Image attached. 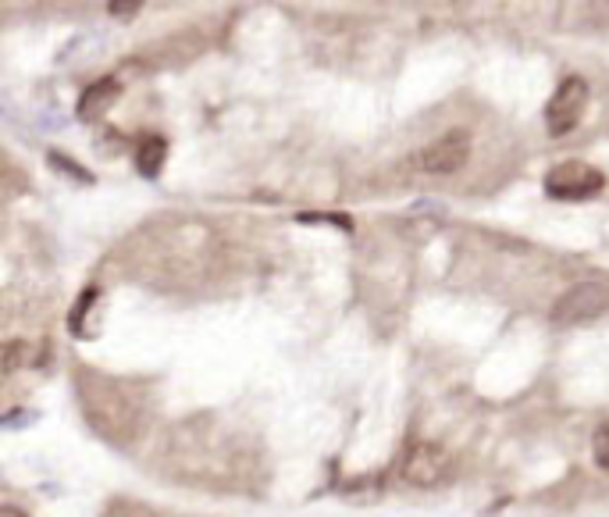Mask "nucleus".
<instances>
[{"mask_svg":"<svg viewBox=\"0 0 609 517\" xmlns=\"http://www.w3.org/2000/svg\"><path fill=\"white\" fill-rule=\"evenodd\" d=\"M602 186H605L602 171L591 168V164H584V161H563V164H556V168L545 175V193H549L552 200H566V203H573V200H591Z\"/></svg>","mask_w":609,"mask_h":517,"instance_id":"obj_1","label":"nucleus"},{"mask_svg":"<svg viewBox=\"0 0 609 517\" xmlns=\"http://www.w3.org/2000/svg\"><path fill=\"white\" fill-rule=\"evenodd\" d=\"M584 107H588V83L577 79V76L563 79L556 86L549 107H545V129H549V136H566L581 122Z\"/></svg>","mask_w":609,"mask_h":517,"instance_id":"obj_2","label":"nucleus"},{"mask_svg":"<svg viewBox=\"0 0 609 517\" xmlns=\"http://www.w3.org/2000/svg\"><path fill=\"white\" fill-rule=\"evenodd\" d=\"M449 471H453V460H449V453H446L442 446H435V442H417V446L407 453V460H403V478H407L410 485H417V489H435V485H442V481L449 478Z\"/></svg>","mask_w":609,"mask_h":517,"instance_id":"obj_3","label":"nucleus"},{"mask_svg":"<svg viewBox=\"0 0 609 517\" xmlns=\"http://www.w3.org/2000/svg\"><path fill=\"white\" fill-rule=\"evenodd\" d=\"M609 307V286L605 282H581L573 286L552 311V318L559 325H577V322H588V318H598L602 311Z\"/></svg>","mask_w":609,"mask_h":517,"instance_id":"obj_4","label":"nucleus"},{"mask_svg":"<svg viewBox=\"0 0 609 517\" xmlns=\"http://www.w3.org/2000/svg\"><path fill=\"white\" fill-rule=\"evenodd\" d=\"M467 154H471V139L463 132H449V136L435 139L431 147H424V154L417 157V164L428 175H453L456 168L467 164Z\"/></svg>","mask_w":609,"mask_h":517,"instance_id":"obj_5","label":"nucleus"},{"mask_svg":"<svg viewBox=\"0 0 609 517\" xmlns=\"http://www.w3.org/2000/svg\"><path fill=\"white\" fill-rule=\"evenodd\" d=\"M118 97H122V86H118L115 79H100V83H93V86L79 97L75 115H79L83 122H97V118L107 115V107H111Z\"/></svg>","mask_w":609,"mask_h":517,"instance_id":"obj_6","label":"nucleus"},{"mask_svg":"<svg viewBox=\"0 0 609 517\" xmlns=\"http://www.w3.org/2000/svg\"><path fill=\"white\" fill-rule=\"evenodd\" d=\"M164 157H168V147H164V139H157V136H150V139H143V143H139V154H136V164H139V171H143L146 179H154V175L161 171V164H164Z\"/></svg>","mask_w":609,"mask_h":517,"instance_id":"obj_7","label":"nucleus"},{"mask_svg":"<svg viewBox=\"0 0 609 517\" xmlns=\"http://www.w3.org/2000/svg\"><path fill=\"white\" fill-rule=\"evenodd\" d=\"M36 357H40V350H36L33 343L15 339V343H8V346H4V371H8V375H15V371H22V368L36 364Z\"/></svg>","mask_w":609,"mask_h":517,"instance_id":"obj_8","label":"nucleus"},{"mask_svg":"<svg viewBox=\"0 0 609 517\" xmlns=\"http://www.w3.org/2000/svg\"><path fill=\"white\" fill-rule=\"evenodd\" d=\"M591 457H595V464H598L602 471H609V425H602V428L595 432V439H591Z\"/></svg>","mask_w":609,"mask_h":517,"instance_id":"obj_9","label":"nucleus"},{"mask_svg":"<svg viewBox=\"0 0 609 517\" xmlns=\"http://www.w3.org/2000/svg\"><path fill=\"white\" fill-rule=\"evenodd\" d=\"M143 4V0H111V12H118V15H129V12H136Z\"/></svg>","mask_w":609,"mask_h":517,"instance_id":"obj_10","label":"nucleus"},{"mask_svg":"<svg viewBox=\"0 0 609 517\" xmlns=\"http://www.w3.org/2000/svg\"><path fill=\"white\" fill-rule=\"evenodd\" d=\"M0 517H26L19 506H4V510H0Z\"/></svg>","mask_w":609,"mask_h":517,"instance_id":"obj_11","label":"nucleus"}]
</instances>
